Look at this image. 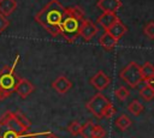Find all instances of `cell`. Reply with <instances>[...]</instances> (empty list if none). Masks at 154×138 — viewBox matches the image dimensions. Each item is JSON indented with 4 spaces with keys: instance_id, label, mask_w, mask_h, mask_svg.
I'll return each instance as SVG.
<instances>
[{
    "instance_id": "obj_1",
    "label": "cell",
    "mask_w": 154,
    "mask_h": 138,
    "mask_svg": "<svg viewBox=\"0 0 154 138\" xmlns=\"http://www.w3.org/2000/svg\"><path fill=\"white\" fill-rule=\"evenodd\" d=\"M65 7L59 2V0H51L42 10H40L35 16V22L40 24L49 35H60V25L63 22Z\"/></svg>"
},
{
    "instance_id": "obj_2",
    "label": "cell",
    "mask_w": 154,
    "mask_h": 138,
    "mask_svg": "<svg viewBox=\"0 0 154 138\" xmlns=\"http://www.w3.org/2000/svg\"><path fill=\"white\" fill-rule=\"evenodd\" d=\"M84 20V12L78 6L65 8L60 25V35L67 42H75L79 36V28Z\"/></svg>"
},
{
    "instance_id": "obj_3",
    "label": "cell",
    "mask_w": 154,
    "mask_h": 138,
    "mask_svg": "<svg viewBox=\"0 0 154 138\" xmlns=\"http://www.w3.org/2000/svg\"><path fill=\"white\" fill-rule=\"evenodd\" d=\"M18 60H19V55L16 56L14 64L12 66H5L0 70V94L2 95L4 98L8 97L12 92H14V88L19 79L14 72Z\"/></svg>"
},
{
    "instance_id": "obj_4",
    "label": "cell",
    "mask_w": 154,
    "mask_h": 138,
    "mask_svg": "<svg viewBox=\"0 0 154 138\" xmlns=\"http://www.w3.org/2000/svg\"><path fill=\"white\" fill-rule=\"evenodd\" d=\"M119 78L125 82L130 88H136L142 80L141 66L136 61L129 62L119 73Z\"/></svg>"
},
{
    "instance_id": "obj_5",
    "label": "cell",
    "mask_w": 154,
    "mask_h": 138,
    "mask_svg": "<svg viewBox=\"0 0 154 138\" xmlns=\"http://www.w3.org/2000/svg\"><path fill=\"white\" fill-rule=\"evenodd\" d=\"M111 104V101L103 94L97 92L91 96V98L85 103V107L96 119H103V114Z\"/></svg>"
},
{
    "instance_id": "obj_6",
    "label": "cell",
    "mask_w": 154,
    "mask_h": 138,
    "mask_svg": "<svg viewBox=\"0 0 154 138\" xmlns=\"http://www.w3.org/2000/svg\"><path fill=\"white\" fill-rule=\"evenodd\" d=\"M0 121H1L8 130H11V131H13V132H16V133H18V134H24V133H26V132L29 131V128H26V127L17 119L14 112H11V110L6 112L5 114H2V115L0 116Z\"/></svg>"
},
{
    "instance_id": "obj_7",
    "label": "cell",
    "mask_w": 154,
    "mask_h": 138,
    "mask_svg": "<svg viewBox=\"0 0 154 138\" xmlns=\"http://www.w3.org/2000/svg\"><path fill=\"white\" fill-rule=\"evenodd\" d=\"M97 34V26L89 19H84L79 28V36L84 41H90Z\"/></svg>"
},
{
    "instance_id": "obj_8",
    "label": "cell",
    "mask_w": 154,
    "mask_h": 138,
    "mask_svg": "<svg viewBox=\"0 0 154 138\" xmlns=\"http://www.w3.org/2000/svg\"><path fill=\"white\" fill-rule=\"evenodd\" d=\"M89 83H90L96 90L102 91V90H105V89L109 85L111 78H109L103 71H97V72L90 78Z\"/></svg>"
},
{
    "instance_id": "obj_9",
    "label": "cell",
    "mask_w": 154,
    "mask_h": 138,
    "mask_svg": "<svg viewBox=\"0 0 154 138\" xmlns=\"http://www.w3.org/2000/svg\"><path fill=\"white\" fill-rule=\"evenodd\" d=\"M34 90H35L34 84H32L30 80L25 79V78H19V79H18V83H17V85H16V88H14V91H16L22 98H26Z\"/></svg>"
},
{
    "instance_id": "obj_10",
    "label": "cell",
    "mask_w": 154,
    "mask_h": 138,
    "mask_svg": "<svg viewBox=\"0 0 154 138\" xmlns=\"http://www.w3.org/2000/svg\"><path fill=\"white\" fill-rule=\"evenodd\" d=\"M123 6L120 0H99L96 2V7L99 10L107 13H116L118 10H120V7Z\"/></svg>"
},
{
    "instance_id": "obj_11",
    "label": "cell",
    "mask_w": 154,
    "mask_h": 138,
    "mask_svg": "<svg viewBox=\"0 0 154 138\" xmlns=\"http://www.w3.org/2000/svg\"><path fill=\"white\" fill-rule=\"evenodd\" d=\"M52 88L59 94H66L72 88V83L66 76H59L53 80Z\"/></svg>"
},
{
    "instance_id": "obj_12",
    "label": "cell",
    "mask_w": 154,
    "mask_h": 138,
    "mask_svg": "<svg viewBox=\"0 0 154 138\" xmlns=\"http://www.w3.org/2000/svg\"><path fill=\"white\" fill-rule=\"evenodd\" d=\"M43 134V133H24V134H18L11 130H8L1 121H0V138H36L37 136Z\"/></svg>"
},
{
    "instance_id": "obj_13",
    "label": "cell",
    "mask_w": 154,
    "mask_h": 138,
    "mask_svg": "<svg viewBox=\"0 0 154 138\" xmlns=\"http://www.w3.org/2000/svg\"><path fill=\"white\" fill-rule=\"evenodd\" d=\"M118 19H119V18L117 17L116 13H107V12H103L101 16L97 17L96 22H97L99 25H101V26L105 29V31H107Z\"/></svg>"
},
{
    "instance_id": "obj_14",
    "label": "cell",
    "mask_w": 154,
    "mask_h": 138,
    "mask_svg": "<svg viewBox=\"0 0 154 138\" xmlns=\"http://www.w3.org/2000/svg\"><path fill=\"white\" fill-rule=\"evenodd\" d=\"M126 31H128V28L125 26V24H124L123 22H120V19H118V20L107 30V32H109L117 41H119V40L126 34Z\"/></svg>"
},
{
    "instance_id": "obj_15",
    "label": "cell",
    "mask_w": 154,
    "mask_h": 138,
    "mask_svg": "<svg viewBox=\"0 0 154 138\" xmlns=\"http://www.w3.org/2000/svg\"><path fill=\"white\" fill-rule=\"evenodd\" d=\"M99 43H100V46H101L102 48H105L106 50H111V49H113V48L117 46L118 41H117L109 32L105 31V32L100 36V38H99Z\"/></svg>"
},
{
    "instance_id": "obj_16",
    "label": "cell",
    "mask_w": 154,
    "mask_h": 138,
    "mask_svg": "<svg viewBox=\"0 0 154 138\" xmlns=\"http://www.w3.org/2000/svg\"><path fill=\"white\" fill-rule=\"evenodd\" d=\"M16 8H17L16 0H0V13L4 14L5 17L11 16Z\"/></svg>"
},
{
    "instance_id": "obj_17",
    "label": "cell",
    "mask_w": 154,
    "mask_h": 138,
    "mask_svg": "<svg viewBox=\"0 0 154 138\" xmlns=\"http://www.w3.org/2000/svg\"><path fill=\"white\" fill-rule=\"evenodd\" d=\"M141 74H142V80L144 83H150L154 79V66L150 62H144L141 66Z\"/></svg>"
},
{
    "instance_id": "obj_18",
    "label": "cell",
    "mask_w": 154,
    "mask_h": 138,
    "mask_svg": "<svg viewBox=\"0 0 154 138\" xmlns=\"http://www.w3.org/2000/svg\"><path fill=\"white\" fill-rule=\"evenodd\" d=\"M116 127L119 130V131H122V132H124V131H126L130 126H131V124H132V121H131V119L126 115V114H120L117 119H116Z\"/></svg>"
},
{
    "instance_id": "obj_19",
    "label": "cell",
    "mask_w": 154,
    "mask_h": 138,
    "mask_svg": "<svg viewBox=\"0 0 154 138\" xmlns=\"http://www.w3.org/2000/svg\"><path fill=\"white\" fill-rule=\"evenodd\" d=\"M140 96L144 101H152L154 98V86L150 83H146L143 88L140 89Z\"/></svg>"
},
{
    "instance_id": "obj_20",
    "label": "cell",
    "mask_w": 154,
    "mask_h": 138,
    "mask_svg": "<svg viewBox=\"0 0 154 138\" xmlns=\"http://www.w3.org/2000/svg\"><path fill=\"white\" fill-rule=\"evenodd\" d=\"M94 122L91 120H88L85 124L82 125L79 134L82 138H94Z\"/></svg>"
},
{
    "instance_id": "obj_21",
    "label": "cell",
    "mask_w": 154,
    "mask_h": 138,
    "mask_svg": "<svg viewBox=\"0 0 154 138\" xmlns=\"http://www.w3.org/2000/svg\"><path fill=\"white\" fill-rule=\"evenodd\" d=\"M143 109H144L143 104H142L140 101H137V100H134V101L130 102L129 106H128V110H129L131 114H134V115H140V114L143 112Z\"/></svg>"
},
{
    "instance_id": "obj_22",
    "label": "cell",
    "mask_w": 154,
    "mask_h": 138,
    "mask_svg": "<svg viewBox=\"0 0 154 138\" xmlns=\"http://www.w3.org/2000/svg\"><path fill=\"white\" fill-rule=\"evenodd\" d=\"M114 95H116V97H117L119 101H125V100L129 97L130 92H129V90H128L125 86H119L118 89H116Z\"/></svg>"
},
{
    "instance_id": "obj_23",
    "label": "cell",
    "mask_w": 154,
    "mask_h": 138,
    "mask_svg": "<svg viewBox=\"0 0 154 138\" xmlns=\"http://www.w3.org/2000/svg\"><path fill=\"white\" fill-rule=\"evenodd\" d=\"M81 127H82V125H81L77 120H75V121H72L71 124H69L67 131L70 132V134L77 136V134H79V132H81Z\"/></svg>"
},
{
    "instance_id": "obj_24",
    "label": "cell",
    "mask_w": 154,
    "mask_h": 138,
    "mask_svg": "<svg viewBox=\"0 0 154 138\" xmlns=\"http://www.w3.org/2000/svg\"><path fill=\"white\" fill-rule=\"evenodd\" d=\"M143 34L150 38L154 40V22H148L144 26H143Z\"/></svg>"
},
{
    "instance_id": "obj_25",
    "label": "cell",
    "mask_w": 154,
    "mask_h": 138,
    "mask_svg": "<svg viewBox=\"0 0 154 138\" xmlns=\"http://www.w3.org/2000/svg\"><path fill=\"white\" fill-rule=\"evenodd\" d=\"M14 114H16V116H17V119L26 127V128H30V126H31V122H30V120L20 112V110H17V112H14Z\"/></svg>"
},
{
    "instance_id": "obj_26",
    "label": "cell",
    "mask_w": 154,
    "mask_h": 138,
    "mask_svg": "<svg viewBox=\"0 0 154 138\" xmlns=\"http://www.w3.org/2000/svg\"><path fill=\"white\" fill-rule=\"evenodd\" d=\"M106 137V131L102 126L100 125H94V138H105Z\"/></svg>"
},
{
    "instance_id": "obj_27",
    "label": "cell",
    "mask_w": 154,
    "mask_h": 138,
    "mask_svg": "<svg viewBox=\"0 0 154 138\" xmlns=\"http://www.w3.org/2000/svg\"><path fill=\"white\" fill-rule=\"evenodd\" d=\"M8 25H10V22L7 19V17H5L4 14L0 13V34H2L7 29Z\"/></svg>"
},
{
    "instance_id": "obj_28",
    "label": "cell",
    "mask_w": 154,
    "mask_h": 138,
    "mask_svg": "<svg viewBox=\"0 0 154 138\" xmlns=\"http://www.w3.org/2000/svg\"><path fill=\"white\" fill-rule=\"evenodd\" d=\"M114 114H116V108L113 107V104H111V106L106 109V112H105V114H103V118H105V119H108V118H112Z\"/></svg>"
},
{
    "instance_id": "obj_29",
    "label": "cell",
    "mask_w": 154,
    "mask_h": 138,
    "mask_svg": "<svg viewBox=\"0 0 154 138\" xmlns=\"http://www.w3.org/2000/svg\"><path fill=\"white\" fill-rule=\"evenodd\" d=\"M46 138H59L57 134H54V133H47V137Z\"/></svg>"
},
{
    "instance_id": "obj_30",
    "label": "cell",
    "mask_w": 154,
    "mask_h": 138,
    "mask_svg": "<svg viewBox=\"0 0 154 138\" xmlns=\"http://www.w3.org/2000/svg\"><path fill=\"white\" fill-rule=\"evenodd\" d=\"M2 100H5V98H4V97H2V95L0 94V101H2Z\"/></svg>"
},
{
    "instance_id": "obj_31",
    "label": "cell",
    "mask_w": 154,
    "mask_h": 138,
    "mask_svg": "<svg viewBox=\"0 0 154 138\" xmlns=\"http://www.w3.org/2000/svg\"><path fill=\"white\" fill-rule=\"evenodd\" d=\"M150 84H152V85H153V86H154V79H153V80H152V82H150Z\"/></svg>"
}]
</instances>
